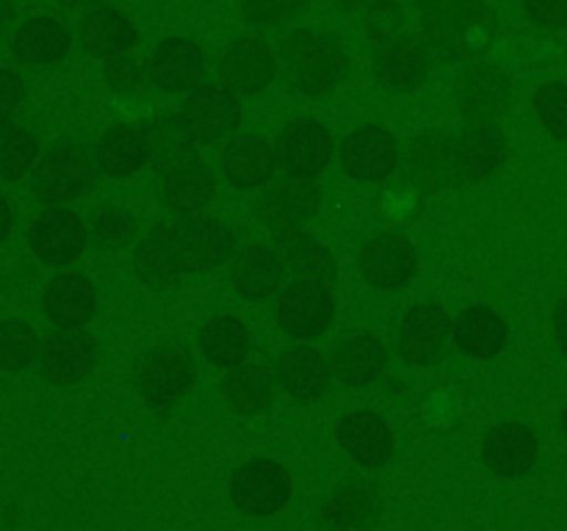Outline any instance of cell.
<instances>
[{"instance_id":"cell-23","label":"cell","mask_w":567,"mask_h":531,"mask_svg":"<svg viewBox=\"0 0 567 531\" xmlns=\"http://www.w3.org/2000/svg\"><path fill=\"white\" fill-rule=\"evenodd\" d=\"M385 498L369 479H347L321 503L319 520L327 531H374L382 520Z\"/></svg>"},{"instance_id":"cell-26","label":"cell","mask_w":567,"mask_h":531,"mask_svg":"<svg viewBox=\"0 0 567 531\" xmlns=\"http://www.w3.org/2000/svg\"><path fill=\"white\" fill-rule=\"evenodd\" d=\"M336 437L343 451L358 465L371 470L385 468L396 451V437L391 424L374 409H352L336 426Z\"/></svg>"},{"instance_id":"cell-52","label":"cell","mask_w":567,"mask_h":531,"mask_svg":"<svg viewBox=\"0 0 567 531\" xmlns=\"http://www.w3.org/2000/svg\"><path fill=\"white\" fill-rule=\"evenodd\" d=\"M371 0H336V9L343 14H354V11H363Z\"/></svg>"},{"instance_id":"cell-47","label":"cell","mask_w":567,"mask_h":531,"mask_svg":"<svg viewBox=\"0 0 567 531\" xmlns=\"http://www.w3.org/2000/svg\"><path fill=\"white\" fill-rule=\"evenodd\" d=\"M28 83L11 66H0V125L17 122V116L25 111Z\"/></svg>"},{"instance_id":"cell-28","label":"cell","mask_w":567,"mask_h":531,"mask_svg":"<svg viewBox=\"0 0 567 531\" xmlns=\"http://www.w3.org/2000/svg\"><path fill=\"white\" fill-rule=\"evenodd\" d=\"M540 457V442L532 426L520 420H502L487 429L482 440V459L502 479H520L529 473Z\"/></svg>"},{"instance_id":"cell-13","label":"cell","mask_w":567,"mask_h":531,"mask_svg":"<svg viewBox=\"0 0 567 531\" xmlns=\"http://www.w3.org/2000/svg\"><path fill=\"white\" fill-rule=\"evenodd\" d=\"M452 315L443 304L421 302L402 315L396 332V354L413 368H430L441 363L452 337Z\"/></svg>"},{"instance_id":"cell-5","label":"cell","mask_w":567,"mask_h":531,"mask_svg":"<svg viewBox=\"0 0 567 531\" xmlns=\"http://www.w3.org/2000/svg\"><path fill=\"white\" fill-rule=\"evenodd\" d=\"M216 70H219V83L233 88L238 97H258L280 75L275 44H269L258 33L227 42L216 55Z\"/></svg>"},{"instance_id":"cell-44","label":"cell","mask_w":567,"mask_h":531,"mask_svg":"<svg viewBox=\"0 0 567 531\" xmlns=\"http://www.w3.org/2000/svg\"><path fill=\"white\" fill-rule=\"evenodd\" d=\"M532 108H535L537 122L548 136L557 138V142H567V83H543L532 97Z\"/></svg>"},{"instance_id":"cell-40","label":"cell","mask_w":567,"mask_h":531,"mask_svg":"<svg viewBox=\"0 0 567 531\" xmlns=\"http://www.w3.org/2000/svg\"><path fill=\"white\" fill-rule=\"evenodd\" d=\"M39 158H42V142L31 127L17 122L0 125V180L17 183L31 177Z\"/></svg>"},{"instance_id":"cell-21","label":"cell","mask_w":567,"mask_h":531,"mask_svg":"<svg viewBox=\"0 0 567 531\" xmlns=\"http://www.w3.org/2000/svg\"><path fill=\"white\" fill-rule=\"evenodd\" d=\"M72 44H75L72 28L53 14L28 17L14 28L9 39L11 59L22 66H33V70L61 64L72 53Z\"/></svg>"},{"instance_id":"cell-25","label":"cell","mask_w":567,"mask_h":531,"mask_svg":"<svg viewBox=\"0 0 567 531\" xmlns=\"http://www.w3.org/2000/svg\"><path fill=\"white\" fill-rule=\"evenodd\" d=\"M286 263H282L275 243L264 241L238 249L230 266V280L236 293L255 304L280 296V291L286 288Z\"/></svg>"},{"instance_id":"cell-46","label":"cell","mask_w":567,"mask_h":531,"mask_svg":"<svg viewBox=\"0 0 567 531\" xmlns=\"http://www.w3.org/2000/svg\"><path fill=\"white\" fill-rule=\"evenodd\" d=\"M408 14L399 0H371L363 9V31L371 44H382L388 39L404 33Z\"/></svg>"},{"instance_id":"cell-16","label":"cell","mask_w":567,"mask_h":531,"mask_svg":"<svg viewBox=\"0 0 567 531\" xmlns=\"http://www.w3.org/2000/svg\"><path fill=\"white\" fill-rule=\"evenodd\" d=\"M100 360V343L86 330H53L42 337L37 368L50 385H75L83 382Z\"/></svg>"},{"instance_id":"cell-48","label":"cell","mask_w":567,"mask_h":531,"mask_svg":"<svg viewBox=\"0 0 567 531\" xmlns=\"http://www.w3.org/2000/svg\"><path fill=\"white\" fill-rule=\"evenodd\" d=\"M526 20L548 33L567 28V0H520Z\"/></svg>"},{"instance_id":"cell-33","label":"cell","mask_w":567,"mask_h":531,"mask_svg":"<svg viewBox=\"0 0 567 531\" xmlns=\"http://www.w3.org/2000/svg\"><path fill=\"white\" fill-rule=\"evenodd\" d=\"M92 153L100 175L111 177V180H127V177L138 175L144 166H150L147 138H144L142 125H131V122H114L105 127L94 142Z\"/></svg>"},{"instance_id":"cell-43","label":"cell","mask_w":567,"mask_h":531,"mask_svg":"<svg viewBox=\"0 0 567 531\" xmlns=\"http://www.w3.org/2000/svg\"><path fill=\"white\" fill-rule=\"evenodd\" d=\"M103 83L111 94L116 97H142L147 88H153L147 75V64L127 55H116V59L103 61Z\"/></svg>"},{"instance_id":"cell-27","label":"cell","mask_w":567,"mask_h":531,"mask_svg":"<svg viewBox=\"0 0 567 531\" xmlns=\"http://www.w3.org/2000/svg\"><path fill=\"white\" fill-rule=\"evenodd\" d=\"M42 313L55 330H86L97 313V288L81 271H61L44 285Z\"/></svg>"},{"instance_id":"cell-39","label":"cell","mask_w":567,"mask_h":531,"mask_svg":"<svg viewBox=\"0 0 567 531\" xmlns=\"http://www.w3.org/2000/svg\"><path fill=\"white\" fill-rule=\"evenodd\" d=\"M275 371L266 363H244L221 376V396L238 415H260L275 404Z\"/></svg>"},{"instance_id":"cell-24","label":"cell","mask_w":567,"mask_h":531,"mask_svg":"<svg viewBox=\"0 0 567 531\" xmlns=\"http://www.w3.org/2000/svg\"><path fill=\"white\" fill-rule=\"evenodd\" d=\"M275 376L282 393L297 404H316L319 398H324L336 379L330 357L308 343H293L286 352H280L275 363Z\"/></svg>"},{"instance_id":"cell-54","label":"cell","mask_w":567,"mask_h":531,"mask_svg":"<svg viewBox=\"0 0 567 531\" xmlns=\"http://www.w3.org/2000/svg\"><path fill=\"white\" fill-rule=\"evenodd\" d=\"M410 3H413L415 9H421V11H424V9H430V6L441 3V0H410Z\"/></svg>"},{"instance_id":"cell-45","label":"cell","mask_w":567,"mask_h":531,"mask_svg":"<svg viewBox=\"0 0 567 531\" xmlns=\"http://www.w3.org/2000/svg\"><path fill=\"white\" fill-rule=\"evenodd\" d=\"M310 0H241V20L255 31H266V28H280L286 22L297 20Z\"/></svg>"},{"instance_id":"cell-32","label":"cell","mask_w":567,"mask_h":531,"mask_svg":"<svg viewBox=\"0 0 567 531\" xmlns=\"http://www.w3.org/2000/svg\"><path fill=\"white\" fill-rule=\"evenodd\" d=\"M161 199L175 219L203 216L216 199V171L197 155L161 177Z\"/></svg>"},{"instance_id":"cell-7","label":"cell","mask_w":567,"mask_h":531,"mask_svg":"<svg viewBox=\"0 0 567 531\" xmlns=\"http://www.w3.org/2000/svg\"><path fill=\"white\" fill-rule=\"evenodd\" d=\"M277 326L286 332L288 337L299 343L316 341L324 335L336 321V296H332V285H321V282L293 280L277 296L275 308Z\"/></svg>"},{"instance_id":"cell-37","label":"cell","mask_w":567,"mask_h":531,"mask_svg":"<svg viewBox=\"0 0 567 531\" xmlns=\"http://www.w3.org/2000/svg\"><path fill=\"white\" fill-rule=\"evenodd\" d=\"M133 271L150 288H175L186 277L172 225H155L133 249Z\"/></svg>"},{"instance_id":"cell-4","label":"cell","mask_w":567,"mask_h":531,"mask_svg":"<svg viewBox=\"0 0 567 531\" xmlns=\"http://www.w3.org/2000/svg\"><path fill=\"white\" fill-rule=\"evenodd\" d=\"M197 360L183 346H158L133 363V382L155 413L166 415L177 398L197 385Z\"/></svg>"},{"instance_id":"cell-3","label":"cell","mask_w":567,"mask_h":531,"mask_svg":"<svg viewBox=\"0 0 567 531\" xmlns=\"http://www.w3.org/2000/svg\"><path fill=\"white\" fill-rule=\"evenodd\" d=\"M100 169L94 153L75 138H61L42 153L28 177L33 199L44 208H66L97 186Z\"/></svg>"},{"instance_id":"cell-2","label":"cell","mask_w":567,"mask_h":531,"mask_svg":"<svg viewBox=\"0 0 567 531\" xmlns=\"http://www.w3.org/2000/svg\"><path fill=\"white\" fill-rule=\"evenodd\" d=\"M496 33V14L485 0H441L421 11V37L449 64L485 55Z\"/></svg>"},{"instance_id":"cell-31","label":"cell","mask_w":567,"mask_h":531,"mask_svg":"<svg viewBox=\"0 0 567 531\" xmlns=\"http://www.w3.org/2000/svg\"><path fill=\"white\" fill-rule=\"evenodd\" d=\"M408 171L426 191H443V188L460 186L457 149L454 138L441 131H424L410 142L408 147Z\"/></svg>"},{"instance_id":"cell-8","label":"cell","mask_w":567,"mask_h":531,"mask_svg":"<svg viewBox=\"0 0 567 531\" xmlns=\"http://www.w3.org/2000/svg\"><path fill=\"white\" fill-rule=\"evenodd\" d=\"M277 164L286 175L310 177L316 180L330 169L336 158V138L324 122L313 116H297L280 127L275 138Z\"/></svg>"},{"instance_id":"cell-17","label":"cell","mask_w":567,"mask_h":531,"mask_svg":"<svg viewBox=\"0 0 567 531\" xmlns=\"http://www.w3.org/2000/svg\"><path fill=\"white\" fill-rule=\"evenodd\" d=\"M513 105V77L491 61L465 66L457 77V111L468 125H493Z\"/></svg>"},{"instance_id":"cell-51","label":"cell","mask_w":567,"mask_h":531,"mask_svg":"<svg viewBox=\"0 0 567 531\" xmlns=\"http://www.w3.org/2000/svg\"><path fill=\"white\" fill-rule=\"evenodd\" d=\"M9 22H14V0H0V31H6Z\"/></svg>"},{"instance_id":"cell-50","label":"cell","mask_w":567,"mask_h":531,"mask_svg":"<svg viewBox=\"0 0 567 531\" xmlns=\"http://www.w3.org/2000/svg\"><path fill=\"white\" fill-rule=\"evenodd\" d=\"M554 337H557V346L567 354V296L559 299L557 308H554Z\"/></svg>"},{"instance_id":"cell-14","label":"cell","mask_w":567,"mask_h":531,"mask_svg":"<svg viewBox=\"0 0 567 531\" xmlns=\"http://www.w3.org/2000/svg\"><path fill=\"white\" fill-rule=\"evenodd\" d=\"M358 269L377 291H402L419 274V252L402 232H377L360 247Z\"/></svg>"},{"instance_id":"cell-29","label":"cell","mask_w":567,"mask_h":531,"mask_svg":"<svg viewBox=\"0 0 567 531\" xmlns=\"http://www.w3.org/2000/svg\"><path fill=\"white\" fill-rule=\"evenodd\" d=\"M391 365L388 346L374 332H352L330 348V368L341 385L369 387L382 379Z\"/></svg>"},{"instance_id":"cell-30","label":"cell","mask_w":567,"mask_h":531,"mask_svg":"<svg viewBox=\"0 0 567 531\" xmlns=\"http://www.w3.org/2000/svg\"><path fill=\"white\" fill-rule=\"evenodd\" d=\"M271 243H275V249L280 252L286 271L293 280L336 285V254H332L330 247L321 243V238L313 236L308 227H288V230L271 232Z\"/></svg>"},{"instance_id":"cell-20","label":"cell","mask_w":567,"mask_h":531,"mask_svg":"<svg viewBox=\"0 0 567 531\" xmlns=\"http://www.w3.org/2000/svg\"><path fill=\"white\" fill-rule=\"evenodd\" d=\"M275 144L260 133H241L221 147L219 171L236 191H264L277 177Z\"/></svg>"},{"instance_id":"cell-19","label":"cell","mask_w":567,"mask_h":531,"mask_svg":"<svg viewBox=\"0 0 567 531\" xmlns=\"http://www.w3.org/2000/svg\"><path fill=\"white\" fill-rule=\"evenodd\" d=\"M144 64L153 88H161L164 94H183V97L203 86L208 72L203 44L186 37L161 39Z\"/></svg>"},{"instance_id":"cell-10","label":"cell","mask_w":567,"mask_h":531,"mask_svg":"<svg viewBox=\"0 0 567 531\" xmlns=\"http://www.w3.org/2000/svg\"><path fill=\"white\" fill-rule=\"evenodd\" d=\"M432 48L421 33H399L377 44L371 55V75L385 92H419L432 72Z\"/></svg>"},{"instance_id":"cell-36","label":"cell","mask_w":567,"mask_h":531,"mask_svg":"<svg viewBox=\"0 0 567 531\" xmlns=\"http://www.w3.org/2000/svg\"><path fill=\"white\" fill-rule=\"evenodd\" d=\"M454 149L463 183L491 180L509 158L507 136L496 125H471L463 136L454 138Z\"/></svg>"},{"instance_id":"cell-49","label":"cell","mask_w":567,"mask_h":531,"mask_svg":"<svg viewBox=\"0 0 567 531\" xmlns=\"http://www.w3.org/2000/svg\"><path fill=\"white\" fill-rule=\"evenodd\" d=\"M14 221H17L14 205H11V199L0 191V243H6L11 238V232H14Z\"/></svg>"},{"instance_id":"cell-55","label":"cell","mask_w":567,"mask_h":531,"mask_svg":"<svg viewBox=\"0 0 567 531\" xmlns=\"http://www.w3.org/2000/svg\"><path fill=\"white\" fill-rule=\"evenodd\" d=\"M563 431H565V437H567V404H565V409H563Z\"/></svg>"},{"instance_id":"cell-6","label":"cell","mask_w":567,"mask_h":531,"mask_svg":"<svg viewBox=\"0 0 567 531\" xmlns=\"http://www.w3.org/2000/svg\"><path fill=\"white\" fill-rule=\"evenodd\" d=\"M172 238H175L186 274H203V271L233 263L238 252V238L233 227L216 216L203 214L172 221Z\"/></svg>"},{"instance_id":"cell-41","label":"cell","mask_w":567,"mask_h":531,"mask_svg":"<svg viewBox=\"0 0 567 531\" xmlns=\"http://www.w3.org/2000/svg\"><path fill=\"white\" fill-rule=\"evenodd\" d=\"M89 227V243L103 252H116L125 249L127 243L136 241V216L131 210L120 208V205H97L86 221Z\"/></svg>"},{"instance_id":"cell-18","label":"cell","mask_w":567,"mask_h":531,"mask_svg":"<svg viewBox=\"0 0 567 531\" xmlns=\"http://www.w3.org/2000/svg\"><path fill=\"white\" fill-rule=\"evenodd\" d=\"M321 208V188L310 177L286 175L275 177L255 199V216L271 232L288 227H305Z\"/></svg>"},{"instance_id":"cell-42","label":"cell","mask_w":567,"mask_h":531,"mask_svg":"<svg viewBox=\"0 0 567 531\" xmlns=\"http://www.w3.org/2000/svg\"><path fill=\"white\" fill-rule=\"evenodd\" d=\"M39 346H42V341L28 321H0V371L20 374V371L31 368L39 357Z\"/></svg>"},{"instance_id":"cell-12","label":"cell","mask_w":567,"mask_h":531,"mask_svg":"<svg viewBox=\"0 0 567 531\" xmlns=\"http://www.w3.org/2000/svg\"><path fill=\"white\" fill-rule=\"evenodd\" d=\"M343 175L358 183H382L396 175L402 149L396 136L382 125H360L338 147Z\"/></svg>"},{"instance_id":"cell-11","label":"cell","mask_w":567,"mask_h":531,"mask_svg":"<svg viewBox=\"0 0 567 531\" xmlns=\"http://www.w3.org/2000/svg\"><path fill=\"white\" fill-rule=\"evenodd\" d=\"M291 473L275 459H249L230 479V498L249 518H271L291 501Z\"/></svg>"},{"instance_id":"cell-22","label":"cell","mask_w":567,"mask_h":531,"mask_svg":"<svg viewBox=\"0 0 567 531\" xmlns=\"http://www.w3.org/2000/svg\"><path fill=\"white\" fill-rule=\"evenodd\" d=\"M78 44L89 59L109 61L136 50L138 28L120 6L97 3L78 20Z\"/></svg>"},{"instance_id":"cell-35","label":"cell","mask_w":567,"mask_h":531,"mask_svg":"<svg viewBox=\"0 0 567 531\" xmlns=\"http://www.w3.org/2000/svg\"><path fill=\"white\" fill-rule=\"evenodd\" d=\"M452 341L465 357L493 360L507 348L509 326L498 310L487 304H471L454 319Z\"/></svg>"},{"instance_id":"cell-34","label":"cell","mask_w":567,"mask_h":531,"mask_svg":"<svg viewBox=\"0 0 567 531\" xmlns=\"http://www.w3.org/2000/svg\"><path fill=\"white\" fill-rule=\"evenodd\" d=\"M144 138H147L150 166L155 175L164 177L166 171L177 169V166L188 164L197 158V138H194L192 127L186 125L181 111H169V114H158L142 125Z\"/></svg>"},{"instance_id":"cell-53","label":"cell","mask_w":567,"mask_h":531,"mask_svg":"<svg viewBox=\"0 0 567 531\" xmlns=\"http://www.w3.org/2000/svg\"><path fill=\"white\" fill-rule=\"evenodd\" d=\"M61 6H64V9H92V6H97V3H105V0H59Z\"/></svg>"},{"instance_id":"cell-1","label":"cell","mask_w":567,"mask_h":531,"mask_svg":"<svg viewBox=\"0 0 567 531\" xmlns=\"http://www.w3.org/2000/svg\"><path fill=\"white\" fill-rule=\"evenodd\" d=\"M275 50L280 77L299 97H330L349 75V55L336 33H316L308 31V28H291L275 44Z\"/></svg>"},{"instance_id":"cell-9","label":"cell","mask_w":567,"mask_h":531,"mask_svg":"<svg viewBox=\"0 0 567 531\" xmlns=\"http://www.w3.org/2000/svg\"><path fill=\"white\" fill-rule=\"evenodd\" d=\"M183 119L192 127L199 147H214L219 142H230L244 122L241 97L225 83H208L186 94L181 108Z\"/></svg>"},{"instance_id":"cell-15","label":"cell","mask_w":567,"mask_h":531,"mask_svg":"<svg viewBox=\"0 0 567 531\" xmlns=\"http://www.w3.org/2000/svg\"><path fill=\"white\" fill-rule=\"evenodd\" d=\"M89 243V227L75 210L44 208L28 227V247L53 269H66L83 258Z\"/></svg>"},{"instance_id":"cell-38","label":"cell","mask_w":567,"mask_h":531,"mask_svg":"<svg viewBox=\"0 0 567 531\" xmlns=\"http://www.w3.org/2000/svg\"><path fill=\"white\" fill-rule=\"evenodd\" d=\"M197 348L214 368L233 371L252 354V332L236 315H214L199 330Z\"/></svg>"}]
</instances>
